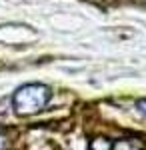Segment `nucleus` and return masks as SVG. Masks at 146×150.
<instances>
[{
  "label": "nucleus",
  "mask_w": 146,
  "mask_h": 150,
  "mask_svg": "<svg viewBox=\"0 0 146 150\" xmlns=\"http://www.w3.org/2000/svg\"><path fill=\"white\" fill-rule=\"evenodd\" d=\"M114 150H140L134 142H128V140H122V142H116L114 144Z\"/></svg>",
  "instance_id": "nucleus-2"
},
{
  "label": "nucleus",
  "mask_w": 146,
  "mask_h": 150,
  "mask_svg": "<svg viewBox=\"0 0 146 150\" xmlns=\"http://www.w3.org/2000/svg\"><path fill=\"white\" fill-rule=\"evenodd\" d=\"M6 146H8V140H6V136L0 132V150H6Z\"/></svg>",
  "instance_id": "nucleus-4"
},
{
  "label": "nucleus",
  "mask_w": 146,
  "mask_h": 150,
  "mask_svg": "<svg viewBox=\"0 0 146 150\" xmlns=\"http://www.w3.org/2000/svg\"><path fill=\"white\" fill-rule=\"evenodd\" d=\"M48 100H50V88L48 86H44V84H24L14 92L12 106H14V112L18 116H30L44 110Z\"/></svg>",
  "instance_id": "nucleus-1"
},
{
  "label": "nucleus",
  "mask_w": 146,
  "mask_h": 150,
  "mask_svg": "<svg viewBox=\"0 0 146 150\" xmlns=\"http://www.w3.org/2000/svg\"><path fill=\"white\" fill-rule=\"evenodd\" d=\"M136 108H138V112H140V114L146 116V100H140V102L136 104Z\"/></svg>",
  "instance_id": "nucleus-3"
}]
</instances>
